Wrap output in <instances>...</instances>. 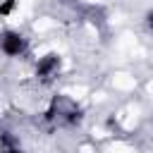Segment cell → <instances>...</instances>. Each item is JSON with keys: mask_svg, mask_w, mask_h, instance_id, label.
<instances>
[{"mask_svg": "<svg viewBox=\"0 0 153 153\" xmlns=\"http://www.w3.org/2000/svg\"><path fill=\"white\" fill-rule=\"evenodd\" d=\"M0 48L7 53V55H19L24 50V38L14 31H7L2 38H0Z\"/></svg>", "mask_w": 153, "mask_h": 153, "instance_id": "1", "label": "cell"}, {"mask_svg": "<svg viewBox=\"0 0 153 153\" xmlns=\"http://www.w3.org/2000/svg\"><path fill=\"white\" fill-rule=\"evenodd\" d=\"M55 69H57V57H55V55H48V57L38 65V74H41V76H48V74L55 72Z\"/></svg>", "mask_w": 153, "mask_h": 153, "instance_id": "2", "label": "cell"}, {"mask_svg": "<svg viewBox=\"0 0 153 153\" xmlns=\"http://www.w3.org/2000/svg\"><path fill=\"white\" fill-rule=\"evenodd\" d=\"M146 22H148V26L153 29V12H148V17H146Z\"/></svg>", "mask_w": 153, "mask_h": 153, "instance_id": "3", "label": "cell"}]
</instances>
